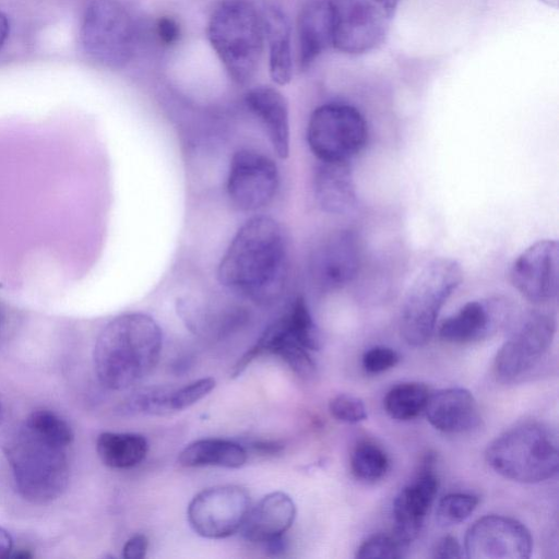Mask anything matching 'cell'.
Masks as SVG:
<instances>
[{
  "instance_id": "cb8c5ba5",
  "label": "cell",
  "mask_w": 559,
  "mask_h": 559,
  "mask_svg": "<svg viewBox=\"0 0 559 559\" xmlns=\"http://www.w3.org/2000/svg\"><path fill=\"white\" fill-rule=\"evenodd\" d=\"M248 453L240 444L225 439H200L188 444L178 456V464L185 467L219 466L239 468L247 461Z\"/></svg>"
},
{
  "instance_id": "f35d334b",
  "label": "cell",
  "mask_w": 559,
  "mask_h": 559,
  "mask_svg": "<svg viewBox=\"0 0 559 559\" xmlns=\"http://www.w3.org/2000/svg\"><path fill=\"white\" fill-rule=\"evenodd\" d=\"M13 551V540L11 535L4 528L0 527V559L11 556Z\"/></svg>"
},
{
  "instance_id": "836d02e7",
  "label": "cell",
  "mask_w": 559,
  "mask_h": 559,
  "mask_svg": "<svg viewBox=\"0 0 559 559\" xmlns=\"http://www.w3.org/2000/svg\"><path fill=\"white\" fill-rule=\"evenodd\" d=\"M400 355L392 348L376 346L362 355V367L369 373H381L394 367Z\"/></svg>"
},
{
  "instance_id": "8d00e7d4",
  "label": "cell",
  "mask_w": 559,
  "mask_h": 559,
  "mask_svg": "<svg viewBox=\"0 0 559 559\" xmlns=\"http://www.w3.org/2000/svg\"><path fill=\"white\" fill-rule=\"evenodd\" d=\"M147 548V537L144 534H136L126 542L122 556L126 559H142L145 557Z\"/></svg>"
},
{
  "instance_id": "74e56055",
  "label": "cell",
  "mask_w": 559,
  "mask_h": 559,
  "mask_svg": "<svg viewBox=\"0 0 559 559\" xmlns=\"http://www.w3.org/2000/svg\"><path fill=\"white\" fill-rule=\"evenodd\" d=\"M251 448L257 453L263 455H274L280 453L284 449V445L277 441L263 440L253 442Z\"/></svg>"
},
{
  "instance_id": "3957f363",
  "label": "cell",
  "mask_w": 559,
  "mask_h": 559,
  "mask_svg": "<svg viewBox=\"0 0 559 559\" xmlns=\"http://www.w3.org/2000/svg\"><path fill=\"white\" fill-rule=\"evenodd\" d=\"M0 447L23 499L45 504L63 493L70 476L67 447L38 435L24 421L1 433Z\"/></svg>"
},
{
  "instance_id": "7bdbcfd3",
  "label": "cell",
  "mask_w": 559,
  "mask_h": 559,
  "mask_svg": "<svg viewBox=\"0 0 559 559\" xmlns=\"http://www.w3.org/2000/svg\"><path fill=\"white\" fill-rule=\"evenodd\" d=\"M3 322H4V312L0 306V329L2 328L3 325Z\"/></svg>"
},
{
  "instance_id": "8992f818",
  "label": "cell",
  "mask_w": 559,
  "mask_h": 559,
  "mask_svg": "<svg viewBox=\"0 0 559 559\" xmlns=\"http://www.w3.org/2000/svg\"><path fill=\"white\" fill-rule=\"evenodd\" d=\"M461 281L460 264L448 258L435 259L419 271L401 308L400 332L407 344L419 347L429 342L442 306Z\"/></svg>"
},
{
  "instance_id": "9a60e30c",
  "label": "cell",
  "mask_w": 559,
  "mask_h": 559,
  "mask_svg": "<svg viewBox=\"0 0 559 559\" xmlns=\"http://www.w3.org/2000/svg\"><path fill=\"white\" fill-rule=\"evenodd\" d=\"M435 463L436 455L428 453L415 479L399 492L393 502L392 533L407 546L419 535L438 492Z\"/></svg>"
},
{
  "instance_id": "d4e9b609",
  "label": "cell",
  "mask_w": 559,
  "mask_h": 559,
  "mask_svg": "<svg viewBox=\"0 0 559 559\" xmlns=\"http://www.w3.org/2000/svg\"><path fill=\"white\" fill-rule=\"evenodd\" d=\"M148 450L146 439L139 433L102 432L96 440L100 461L111 468H130L140 464Z\"/></svg>"
},
{
  "instance_id": "ee69618b",
  "label": "cell",
  "mask_w": 559,
  "mask_h": 559,
  "mask_svg": "<svg viewBox=\"0 0 559 559\" xmlns=\"http://www.w3.org/2000/svg\"><path fill=\"white\" fill-rule=\"evenodd\" d=\"M2 419V409H1V406H0V421Z\"/></svg>"
},
{
  "instance_id": "b9f144b4",
  "label": "cell",
  "mask_w": 559,
  "mask_h": 559,
  "mask_svg": "<svg viewBox=\"0 0 559 559\" xmlns=\"http://www.w3.org/2000/svg\"><path fill=\"white\" fill-rule=\"evenodd\" d=\"M539 1L544 2L545 4H547L549 7L557 8L559 0H539Z\"/></svg>"
},
{
  "instance_id": "6da1fadb",
  "label": "cell",
  "mask_w": 559,
  "mask_h": 559,
  "mask_svg": "<svg viewBox=\"0 0 559 559\" xmlns=\"http://www.w3.org/2000/svg\"><path fill=\"white\" fill-rule=\"evenodd\" d=\"M286 274V236L281 224L269 216L245 222L217 267L221 285L257 304L274 301L284 288Z\"/></svg>"
},
{
  "instance_id": "8fae6325",
  "label": "cell",
  "mask_w": 559,
  "mask_h": 559,
  "mask_svg": "<svg viewBox=\"0 0 559 559\" xmlns=\"http://www.w3.org/2000/svg\"><path fill=\"white\" fill-rule=\"evenodd\" d=\"M249 492L237 485H219L203 489L187 510L192 530L209 539H222L238 532L249 511Z\"/></svg>"
},
{
  "instance_id": "4dcf8cb0",
  "label": "cell",
  "mask_w": 559,
  "mask_h": 559,
  "mask_svg": "<svg viewBox=\"0 0 559 559\" xmlns=\"http://www.w3.org/2000/svg\"><path fill=\"white\" fill-rule=\"evenodd\" d=\"M478 498L471 493L453 492L444 496L437 507V521L442 526H451L465 521L478 504Z\"/></svg>"
},
{
  "instance_id": "1f68e13d",
  "label": "cell",
  "mask_w": 559,
  "mask_h": 559,
  "mask_svg": "<svg viewBox=\"0 0 559 559\" xmlns=\"http://www.w3.org/2000/svg\"><path fill=\"white\" fill-rule=\"evenodd\" d=\"M408 546L401 542L393 533L376 534L367 538L356 551V558H402Z\"/></svg>"
},
{
  "instance_id": "7402d4cb",
  "label": "cell",
  "mask_w": 559,
  "mask_h": 559,
  "mask_svg": "<svg viewBox=\"0 0 559 559\" xmlns=\"http://www.w3.org/2000/svg\"><path fill=\"white\" fill-rule=\"evenodd\" d=\"M269 48V72L274 83L286 85L293 76L292 29L288 17L277 7L262 15Z\"/></svg>"
},
{
  "instance_id": "f546056e",
  "label": "cell",
  "mask_w": 559,
  "mask_h": 559,
  "mask_svg": "<svg viewBox=\"0 0 559 559\" xmlns=\"http://www.w3.org/2000/svg\"><path fill=\"white\" fill-rule=\"evenodd\" d=\"M24 423L38 435L63 447L68 448L73 441L74 435L70 425L51 411H34Z\"/></svg>"
},
{
  "instance_id": "7a4b0ae2",
  "label": "cell",
  "mask_w": 559,
  "mask_h": 559,
  "mask_svg": "<svg viewBox=\"0 0 559 559\" xmlns=\"http://www.w3.org/2000/svg\"><path fill=\"white\" fill-rule=\"evenodd\" d=\"M162 346L160 326L151 316L142 312L120 314L107 323L95 342L96 376L107 389L126 390L154 369Z\"/></svg>"
},
{
  "instance_id": "5b68a950",
  "label": "cell",
  "mask_w": 559,
  "mask_h": 559,
  "mask_svg": "<svg viewBox=\"0 0 559 559\" xmlns=\"http://www.w3.org/2000/svg\"><path fill=\"white\" fill-rule=\"evenodd\" d=\"M486 461L496 473L513 481H544L558 472L557 435L543 423L519 424L488 444Z\"/></svg>"
},
{
  "instance_id": "e0dca14e",
  "label": "cell",
  "mask_w": 559,
  "mask_h": 559,
  "mask_svg": "<svg viewBox=\"0 0 559 559\" xmlns=\"http://www.w3.org/2000/svg\"><path fill=\"white\" fill-rule=\"evenodd\" d=\"M509 312L504 299L489 298L465 304L439 328V337L450 344H467L495 333Z\"/></svg>"
},
{
  "instance_id": "d590c367",
  "label": "cell",
  "mask_w": 559,
  "mask_h": 559,
  "mask_svg": "<svg viewBox=\"0 0 559 559\" xmlns=\"http://www.w3.org/2000/svg\"><path fill=\"white\" fill-rule=\"evenodd\" d=\"M433 558L456 559L463 557V548L457 539L451 535L441 537L435 545Z\"/></svg>"
},
{
  "instance_id": "ffe728a7",
  "label": "cell",
  "mask_w": 559,
  "mask_h": 559,
  "mask_svg": "<svg viewBox=\"0 0 559 559\" xmlns=\"http://www.w3.org/2000/svg\"><path fill=\"white\" fill-rule=\"evenodd\" d=\"M295 518L294 500L283 491H274L250 509L240 530L248 542L264 545L284 536L292 527Z\"/></svg>"
},
{
  "instance_id": "ac0fdd59",
  "label": "cell",
  "mask_w": 559,
  "mask_h": 559,
  "mask_svg": "<svg viewBox=\"0 0 559 559\" xmlns=\"http://www.w3.org/2000/svg\"><path fill=\"white\" fill-rule=\"evenodd\" d=\"M429 424L439 431H471L480 423L474 395L463 388H448L431 393L425 408Z\"/></svg>"
},
{
  "instance_id": "ab89813d",
  "label": "cell",
  "mask_w": 559,
  "mask_h": 559,
  "mask_svg": "<svg viewBox=\"0 0 559 559\" xmlns=\"http://www.w3.org/2000/svg\"><path fill=\"white\" fill-rule=\"evenodd\" d=\"M9 35V22L7 16L0 11V50L3 47Z\"/></svg>"
},
{
  "instance_id": "2e32d148",
  "label": "cell",
  "mask_w": 559,
  "mask_h": 559,
  "mask_svg": "<svg viewBox=\"0 0 559 559\" xmlns=\"http://www.w3.org/2000/svg\"><path fill=\"white\" fill-rule=\"evenodd\" d=\"M311 272L320 287L331 290L350 283L357 274L360 247L352 230L331 234L313 253Z\"/></svg>"
},
{
  "instance_id": "4fadbf2b",
  "label": "cell",
  "mask_w": 559,
  "mask_h": 559,
  "mask_svg": "<svg viewBox=\"0 0 559 559\" xmlns=\"http://www.w3.org/2000/svg\"><path fill=\"white\" fill-rule=\"evenodd\" d=\"M532 549L527 527L513 518L497 514L475 521L464 539V550L471 559H526Z\"/></svg>"
},
{
  "instance_id": "30bf717a",
  "label": "cell",
  "mask_w": 559,
  "mask_h": 559,
  "mask_svg": "<svg viewBox=\"0 0 559 559\" xmlns=\"http://www.w3.org/2000/svg\"><path fill=\"white\" fill-rule=\"evenodd\" d=\"M556 333L555 316L545 310L526 312L495 358V374L513 382L530 372L549 349Z\"/></svg>"
},
{
  "instance_id": "83f0119b",
  "label": "cell",
  "mask_w": 559,
  "mask_h": 559,
  "mask_svg": "<svg viewBox=\"0 0 559 559\" xmlns=\"http://www.w3.org/2000/svg\"><path fill=\"white\" fill-rule=\"evenodd\" d=\"M350 468L357 478L365 481H376L388 472L389 459L378 444L364 440L358 442L353 450Z\"/></svg>"
},
{
  "instance_id": "4316f807",
  "label": "cell",
  "mask_w": 559,
  "mask_h": 559,
  "mask_svg": "<svg viewBox=\"0 0 559 559\" xmlns=\"http://www.w3.org/2000/svg\"><path fill=\"white\" fill-rule=\"evenodd\" d=\"M293 337L308 350L322 347V336L306 300L297 297L283 314Z\"/></svg>"
},
{
  "instance_id": "484cf974",
  "label": "cell",
  "mask_w": 559,
  "mask_h": 559,
  "mask_svg": "<svg viewBox=\"0 0 559 559\" xmlns=\"http://www.w3.org/2000/svg\"><path fill=\"white\" fill-rule=\"evenodd\" d=\"M430 394L425 383L403 382L386 393L384 408L392 418L408 420L425 411Z\"/></svg>"
},
{
  "instance_id": "d6986e66",
  "label": "cell",
  "mask_w": 559,
  "mask_h": 559,
  "mask_svg": "<svg viewBox=\"0 0 559 559\" xmlns=\"http://www.w3.org/2000/svg\"><path fill=\"white\" fill-rule=\"evenodd\" d=\"M247 108L262 123L269 140L281 159L289 155L290 126L286 97L275 87L260 85L245 95Z\"/></svg>"
},
{
  "instance_id": "9c48e42d",
  "label": "cell",
  "mask_w": 559,
  "mask_h": 559,
  "mask_svg": "<svg viewBox=\"0 0 559 559\" xmlns=\"http://www.w3.org/2000/svg\"><path fill=\"white\" fill-rule=\"evenodd\" d=\"M332 46L360 55L377 48L384 39L391 19L388 0H326Z\"/></svg>"
},
{
  "instance_id": "7c38bea8",
  "label": "cell",
  "mask_w": 559,
  "mask_h": 559,
  "mask_svg": "<svg viewBox=\"0 0 559 559\" xmlns=\"http://www.w3.org/2000/svg\"><path fill=\"white\" fill-rule=\"evenodd\" d=\"M278 181V168L272 158L255 150L240 148L230 159L227 197L237 210L255 212L271 203Z\"/></svg>"
},
{
  "instance_id": "ba28073f",
  "label": "cell",
  "mask_w": 559,
  "mask_h": 559,
  "mask_svg": "<svg viewBox=\"0 0 559 559\" xmlns=\"http://www.w3.org/2000/svg\"><path fill=\"white\" fill-rule=\"evenodd\" d=\"M368 128L355 107L324 104L310 116L307 141L320 162H349L366 145Z\"/></svg>"
},
{
  "instance_id": "277c9868",
  "label": "cell",
  "mask_w": 559,
  "mask_h": 559,
  "mask_svg": "<svg viewBox=\"0 0 559 559\" xmlns=\"http://www.w3.org/2000/svg\"><path fill=\"white\" fill-rule=\"evenodd\" d=\"M209 41L230 79L243 85L254 76L263 50L262 16L247 0H225L207 23Z\"/></svg>"
},
{
  "instance_id": "52a82bcc",
  "label": "cell",
  "mask_w": 559,
  "mask_h": 559,
  "mask_svg": "<svg viewBox=\"0 0 559 559\" xmlns=\"http://www.w3.org/2000/svg\"><path fill=\"white\" fill-rule=\"evenodd\" d=\"M80 39L92 60L109 69H122L134 56L136 28L119 2L93 0L84 12Z\"/></svg>"
},
{
  "instance_id": "44dd1931",
  "label": "cell",
  "mask_w": 559,
  "mask_h": 559,
  "mask_svg": "<svg viewBox=\"0 0 559 559\" xmlns=\"http://www.w3.org/2000/svg\"><path fill=\"white\" fill-rule=\"evenodd\" d=\"M313 189L317 203L328 213L344 214L356 205V187L348 162H320Z\"/></svg>"
},
{
  "instance_id": "5bb4252c",
  "label": "cell",
  "mask_w": 559,
  "mask_h": 559,
  "mask_svg": "<svg viewBox=\"0 0 559 559\" xmlns=\"http://www.w3.org/2000/svg\"><path fill=\"white\" fill-rule=\"evenodd\" d=\"M558 242L539 240L513 262L510 271L512 285L532 304H546L558 294Z\"/></svg>"
},
{
  "instance_id": "603a6c76",
  "label": "cell",
  "mask_w": 559,
  "mask_h": 559,
  "mask_svg": "<svg viewBox=\"0 0 559 559\" xmlns=\"http://www.w3.org/2000/svg\"><path fill=\"white\" fill-rule=\"evenodd\" d=\"M299 66L306 70L332 46L331 22L325 1L306 7L298 17Z\"/></svg>"
},
{
  "instance_id": "60d3db41",
  "label": "cell",
  "mask_w": 559,
  "mask_h": 559,
  "mask_svg": "<svg viewBox=\"0 0 559 559\" xmlns=\"http://www.w3.org/2000/svg\"><path fill=\"white\" fill-rule=\"evenodd\" d=\"M14 558H19V559H27V558H31L32 555L26 551L25 549H19L14 555H13Z\"/></svg>"
},
{
  "instance_id": "e575fe53",
  "label": "cell",
  "mask_w": 559,
  "mask_h": 559,
  "mask_svg": "<svg viewBox=\"0 0 559 559\" xmlns=\"http://www.w3.org/2000/svg\"><path fill=\"white\" fill-rule=\"evenodd\" d=\"M156 34L163 45L173 46L180 38V25L173 16H160L156 22Z\"/></svg>"
},
{
  "instance_id": "f1b7e54d",
  "label": "cell",
  "mask_w": 559,
  "mask_h": 559,
  "mask_svg": "<svg viewBox=\"0 0 559 559\" xmlns=\"http://www.w3.org/2000/svg\"><path fill=\"white\" fill-rule=\"evenodd\" d=\"M215 384L216 382L213 378H202L180 388H162V415L190 407L206 396L215 388Z\"/></svg>"
},
{
  "instance_id": "d6a6232c",
  "label": "cell",
  "mask_w": 559,
  "mask_h": 559,
  "mask_svg": "<svg viewBox=\"0 0 559 559\" xmlns=\"http://www.w3.org/2000/svg\"><path fill=\"white\" fill-rule=\"evenodd\" d=\"M331 415L340 421L355 424L367 418V409L364 402L349 394H338L329 402Z\"/></svg>"
}]
</instances>
